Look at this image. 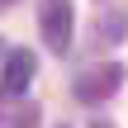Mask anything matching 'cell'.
I'll return each instance as SVG.
<instances>
[{
    "label": "cell",
    "mask_w": 128,
    "mask_h": 128,
    "mask_svg": "<svg viewBox=\"0 0 128 128\" xmlns=\"http://www.w3.org/2000/svg\"><path fill=\"white\" fill-rule=\"evenodd\" d=\"M95 38H104V43H124V38H128V14H124V10H109V14L95 24Z\"/></svg>",
    "instance_id": "cell-4"
},
{
    "label": "cell",
    "mask_w": 128,
    "mask_h": 128,
    "mask_svg": "<svg viewBox=\"0 0 128 128\" xmlns=\"http://www.w3.org/2000/svg\"><path fill=\"white\" fill-rule=\"evenodd\" d=\"M71 28H76V10H71V0H43L38 5V33H43V43H48V52H66L71 48Z\"/></svg>",
    "instance_id": "cell-1"
},
{
    "label": "cell",
    "mask_w": 128,
    "mask_h": 128,
    "mask_svg": "<svg viewBox=\"0 0 128 128\" xmlns=\"http://www.w3.org/2000/svg\"><path fill=\"white\" fill-rule=\"evenodd\" d=\"M33 71H38V62H33V52H10L5 57V76H0V95L5 100H19L28 86H33Z\"/></svg>",
    "instance_id": "cell-3"
},
{
    "label": "cell",
    "mask_w": 128,
    "mask_h": 128,
    "mask_svg": "<svg viewBox=\"0 0 128 128\" xmlns=\"http://www.w3.org/2000/svg\"><path fill=\"white\" fill-rule=\"evenodd\" d=\"M90 128H114V124H109V119H95V124H90Z\"/></svg>",
    "instance_id": "cell-5"
},
{
    "label": "cell",
    "mask_w": 128,
    "mask_h": 128,
    "mask_svg": "<svg viewBox=\"0 0 128 128\" xmlns=\"http://www.w3.org/2000/svg\"><path fill=\"white\" fill-rule=\"evenodd\" d=\"M0 5H5V0H0Z\"/></svg>",
    "instance_id": "cell-6"
},
{
    "label": "cell",
    "mask_w": 128,
    "mask_h": 128,
    "mask_svg": "<svg viewBox=\"0 0 128 128\" xmlns=\"http://www.w3.org/2000/svg\"><path fill=\"white\" fill-rule=\"evenodd\" d=\"M119 86H124V66L119 62H100V66H90V71L76 76V100L81 104H104Z\"/></svg>",
    "instance_id": "cell-2"
}]
</instances>
